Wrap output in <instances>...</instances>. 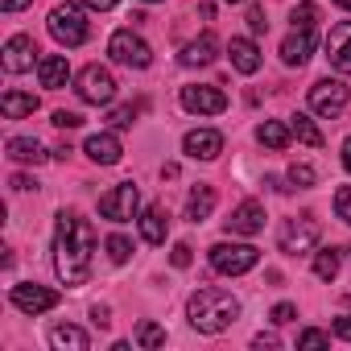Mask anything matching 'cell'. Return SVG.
I'll return each mask as SVG.
<instances>
[{"label": "cell", "instance_id": "cell-6", "mask_svg": "<svg viewBox=\"0 0 351 351\" xmlns=\"http://www.w3.org/2000/svg\"><path fill=\"white\" fill-rule=\"evenodd\" d=\"M261 252L252 244H215L211 248V269L223 277H244L248 269H256Z\"/></svg>", "mask_w": 351, "mask_h": 351}, {"label": "cell", "instance_id": "cell-18", "mask_svg": "<svg viewBox=\"0 0 351 351\" xmlns=\"http://www.w3.org/2000/svg\"><path fill=\"white\" fill-rule=\"evenodd\" d=\"M219 58V38L207 29V34H199L186 50H182V66H211Z\"/></svg>", "mask_w": 351, "mask_h": 351}, {"label": "cell", "instance_id": "cell-31", "mask_svg": "<svg viewBox=\"0 0 351 351\" xmlns=\"http://www.w3.org/2000/svg\"><path fill=\"white\" fill-rule=\"evenodd\" d=\"M104 248H108V261H112V265H124V261L132 256V244H128L124 236H108Z\"/></svg>", "mask_w": 351, "mask_h": 351}, {"label": "cell", "instance_id": "cell-39", "mask_svg": "<svg viewBox=\"0 0 351 351\" xmlns=\"http://www.w3.org/2000/svg\"><path fill=\"white\" fill-rule=\"evenodd\" d=\"M54 124H58V128H79V124H83V116L62 108V112H54Z\"/></svg>", "mask_w": 351, "mask_h": 351}, {"label": "cell", "instance_id": "cell-5", "mask_svg": "<svg viewBox=\"0 0 351 351\" xmlns=\"http://www.w3.org/2000/svg\"><path fill=\"white\" fill-rule=\"evenodd\" d=\"M318 240H322V228H318V219H314V215L285 219V223H281V236H277V244H281V252H285V256H302V252H310Z\"/></svg>", "mask_w": 351, "mask_h": 351}, {"label": "cell", "instance_id": "cell-24", "mask_svg": "<svg viewBox=\"0 0 351 351\" xmlns=\"http://www.w3.org/2000/svg\"><path fill=\"white\" fill-rule=\"evenodd\" d=\"M0 112H5L9 120L34 116V112H38V95H29V91H5V99H0Z\"/></svg>", "mask_w": 351, "mask_h": 351}, {"label": "cell", "instance_id": "cell-42", "mask_svg": "<svg viewBox=\"0 0 351 351\" xmlns=\"http://www.w3.org/2000/svg\"><path fill=\"white\" fill-rule=\"evenodd\" d=\"M79 5H87V9H95V13H108V9L120 5V0H79Z\"/></svg>", "mask_w": 351, "mask_h": 351}, {"label": "cell", "instance_id": "cell-3", "mask_svg": "<svg viewBox=\"0 0 351 351\" xmlns=\"http://www.w3.org/2000/svg\"><path fill=\"white\" fill-rule=\"evenodd\" d=\"M75 91H79V99H83V104L108 108V104L116 99V79H112V71H108V66L91 62V66H83V71H79V79H75Z\"/></svg>", "mask_w": 351, "mask_h": 351}, {"label": "cell", "instance_id": "cell-2", "mask_svg": "<svg viewBox=\"0 0 351 351\" xmlns=\"http://www.w3.org/2000/svg\"><path fill=\"white\" fill-rule=\"evenodd\" d=\"M186 318L199 335H223L236 318H240V298L228 293V289H215V285H203L191 293L186 302Z\"/></svg>", "mask_w": 351, "mask_h": 351}, {"label": "cell", "instance_id": "cell-7", "mask_svg": "<svg viewBox=\"0 0 351 351\" xmlns=\"http://www.w3.org/2000/svg\"><path fill=\"white\" fill-rule=\"evenodd\" d=\"M136 211H141V191L132 182H120L108 195H99V215L112 223H128V219H136Z\"/></svg>", "mask_w": 351, "mask_h": 351}, {"label": "cell", "instance_id": "cell-13", "mask_svg": "<svg viewBox=\"0 0 351 351\" xmlns=\"http://www.w3.org/2000/svg\"><path fill=\"white\" fill-rule=\"evenodd\" d=\"M182 149H186V157H195V161H215V157L223 153V132H215V128H191V132L182 136Z\"/></svg>", "mask_w": 351, "mask_h": 351}, {"label": "cell", "instance_id": "cell-16", "mask_svg": "<svg viewBox=\"0 0 351 351\" xmlns=\"http://www.w3.org/2000/svg\"><path fill=\"white\" fill-rule=\"evenodd\" d=\"M228 232L232 236H256V232H265V207L261 203H240L236 211H232V219H228Z\"/></svg>", "mask_w": 351, "mask_h": 351}, {"label": "cell", "instance_id": "cell-12", "mask_svg": "<svg viewBox=\"0 0 351 351\" xmlns=\"http://www.w3.org/2000/svg\"><path fill=\"white\" fill-rule=\"evenodd\" d=\"M34 62H42L34 38H29V34H13V38L5 42V71H9V75H25Z\"/></svg>", "mask_w": 351, "mask_h": 351}, {"label": "cell", "instance_id": "cell-19", "mask_svg": "<svg viewBox=\"0 0 351 351\" xmlns=\"http://www.w3.org/2000/svg\"><path fill=\"white\" fill-rule=\"evenodd\" d=\"M228 58H232V66H236L240 75H256V71H261V50H256L252 38H232Z\"/></svg>", "mask_w": 351, "mask_h": 351}, {"label": "cell", "instance_id": "cell-8", "mask_svg": "<svg viewBox=\"0 0 351 351\" xmlns=\"http://www.w3.org/2000/svg\"><path fill=\"white\" fill-rule=\"evenodd\" d=\"M108 54H112L116 62H124V66H136V71H145V66L153 62V50H149V42H145L141 34H132V29H120V34H112V42H108Z\"/></svg>", "mask_w": 351, "mask_h": 351}, {"label": "cell", "instance_id": "cell-36", "mask_svg": "<svg viewBox=\"0 0 351 351\" xmlns=\"http://www.w3.org/2000/svg\"><path fill=\"white\" fill-rule=\"evenodd\" d=\"M169 261H173V269H191V261H195V248H191V244H173Z\"/></svg>", "mask_w": 351, "mask_h": 351}, {"label": "cell", "instance_id": "cell-22", "mask_svg": "<svg viewBox=\"0 0 351 351\" xmlns=\"http://www.w3.org/2000/svg\"><path fill=\"white\" fill-rule=\"evenodd\" d=\"M5 149H9V157H13L17 165H42V161H46V149H42L34 136H13Z\"/></svg>", "mask_w": 351, "mask_h": 351}, {"label": "cell", "instance_id": "cell-43", "mask_svg": "<svg viewBox=\"0 0 351 351\" xmlns=\"http://www.w3.org/2000/svg\"><path fill=\"white\" fill-rule=\"evenodd\" d=\"M29 5H34V0H0V9H5V13H21Z\"/></svg>", "mask_w": 351, "mask_h": 351}, {"label": "cell", "instance_id": "cell-46", "mask_svg": "<svg viewBox=\"0 0 351 351\" xmlns=\"http://www.w3.org/2000/svg\"><path fill=\"white\" fill-rule=\"evenodd\" d=\"M343 165H347V173H351V136L343 141Z\"/></svg>", "mask_w": 351, "mask_h": 351}, {"label": "cell", "instance_id": "cell-48", "mask_svg": "<svg viewBox=\"0 0 351 351\" xmlns=\"http://www.w3.org/2000/svg\"><path fill=\"white\" fill-rule=\"evenodd\" d=\"M228 5H244V0H228Z\"/></svg>", "mask_w": 351, "mask_h": 351}, {"label": "cell", "instance_id": "cell-14", "mask_svg": "<svg viewBox=\"0 0 351 351\" xmlns=\"http://www.w3.org/2000/svg\"><path fill=\"white\" fill-rule=\"evenodd\" d=\"M326 58L335 71L351 75V21H339L330 34H326Z\"/></svg>", "mask_w": 351, "mask_h": 351}, {"label": "cell", "instance_id": "cell-33", "mask_svg": "<svg viewBox=\"0 0 351 351\" xmlns=\"http://www.w3.org/2000/svg\"><path fill=\"white\" fill-rule=\"evenodd\" d=\"M289 21H293V29H314V21H318V9H314V5H298Z\"/></svg>", "mask_w": 351, "mask_h": 351}, {"label": "cell", "instance_id": "cell-23", "mask_svg": "<svg viewBox=\"0 0 351 351\" xmlns=\"http://www.w3.org/2000/svg\"><path fill=\"white\" fill-rule=\"evenodd\" d=\"M211 211H215V191L211 186H195L191 199H186V219L203 223V219H211Z\"/></svg>", "mask_w": 351, "mask_h": 351}, {"label": "cell", "instance_id": "cell-47", "mask_svg": "<svg viewBox=\"0 0 351 351\" xmlns=\"http://www.w3.org/2000/svg\"><path fill=\"white\" fill-rule=\"evenodd\" d=\"M335 5H339V9H347V13H351V0H335Z\"/></svg>", "mask_w": 351, "mask_h": 351}, {"label": "cell", "instance_id": "cell-38", "mask_svg": "<svg viewBox=\"0 0 351 351\" xmlns=\"http://www.w3.org/2000/svg\"><path fill=\"white\" fill-rule=\"evenodd\" d=\"M248 29H252V34H265V29H269V21H265V9H261V5H252V9H248Z\"/></svg>", "mask_w": 351, "mask_h": 351}, {"label": "cell", "instance_id": "cell-28", "mask_svg": "<svg viewBox=\"0 0 351 351\" xmlns=\"http://www.w3.org/2000/svg\"><path fill=\"white\" fill-rule=\"evenodd\" d=\"M289 132H293L302 145H310V149H318V145H322V132H318V124H314L310 116H302V112H298V116H289Z\"/></svg>", "mask_w": 351, "mask_h": 351}, {"label": "cell", "instance_id": "cell-35", "mask_svg": "<svg viewBox=\"0 0 351 351\" xmlns=\"http://www.w3.org/2000/svg\"><path fill=\"white\" fill-rule=\"evenodd\" d=\"M136 112H141V108H132V104H128V108H112V116H108V124H112V128H132V120H136Z\"/></svg>", "mask_w": 351, "mask_h": 351}, {"label": "cell", "instance_id": "cell-30", "mask_svg": "<svg viewBox=\"0 0 351 351\" xmlns=\"http://www.w3.org/2000/svg\"><path fill=\"white\" fill-rule=\"evenodd\" d=\"M289 182L306 191V186H314V182H318V173H314V165H306V161H293V165H289Z\"/></svg>", "mask_w": 351, "mask_h": 351}, {"label": "cell", "instance_id": "cell-27", "mask_svg": "<svg viewBox=\"0 0 351 351\" xmlns=\"http://www.w3.org/2000/svg\"><path fill=\"white\" fill-rule=\"evenodd\" d=\"M339 265H343L339 248H318V252H314V277H318V281H335V277H339Z\"/></svg>", "mask_w": 351, "mask_h": 351}, {"label": "cell", "instance_id": "cell-11", "mask_svg": "<svg viewBox=\"0 0 351 351\" xmlns=\"http://www.w3.org/2000/svg\"><path fill=\"white\" fill-rule=\"evenodd\" d=\"M182 108L191 112V116H219L223 108H228V95L219 91V87H182Z\"/></svg>", "mask_w": 351, "mask_h": 351}, {"label": "cell", "instance_id": "cell-9", "mask_svg": "<svg viewBox=\"0 0 351 351\" xmlns=\"http://www.w3.org/2000/svg\"><path fill=\"white\" fill-rule=\"evenodd\" d=\"M347 83H339V79H318L314 87H310V108L318 112V116H339L343 108H347Z\"/></svg>", "mask_w": 351, "mask_h": 351}, {"label": "cell", "instance_id": "cell-26", "mask_svg": "<svg viewBox=\"0 0 351 351\" xmlns=\"http://www.w3.org/2000/svg\"><path fill=\"white\" fill-rule=\"evenodd\" d=\"M289 124H281V120H265L261 128H256V141L265 145V149H285L289 145Z\"/></svg>", "mask_w": 351, "mask_h": 351}, {"label": "cell", "instance_id": "cell-50", "mask_svg": "<svg viewBox=\"0 0 351 351\" xmlns=\"http://www.w3.org/2000/svg\"><path fill=\"white\" fill-rule=\"evenodd\" d=\"M347 252H351V248H347Z\"/></svg>", "mask_w": 351, "mask_h": 351}, {"label": "cell", "instance_id": "cell-34", "mask_svg": "<svg viewBox=\"0 0 351 351\" xmlns=\"http://www.w3.org/2000/svg\"><path fill=\"white\" fill-rule=\"evenodd\" d=\"M335 215L351 228V186H339L335 191Z\"/></svg>", "mask_w": 351, "mask_h": 351}, {"label": "cell", "instance_id": "cell-4", "mask_svg": "<svg viewBox=\"0 0 351 351\" xmlns=\"http://www.w3.org/2000/svg\"><path fill=\"white\" fill-rule=\"evenodd\" d=\"M50 34H54L58 46H83L91 38V25H87V17H83L79 5H58L50 13Z\"/></svg>", "mask_w": 351, "mask_h": 351}, {"label": "cell", "instance_id": "cell-21", "mask_svg": "<svg viewBox=\"0 0 351 351\" xmlns=\"http://www.w3.org/2000/svg\"><path fill=\"white\" fill-rule=\"evenodd\" d=\"M50 347H54V351H87V347H91V339H87V330H83V326L58 322V326L50 330Z\"/></svg>", "mask_w": 351, "mask_h": 351}, {"label": "cell", "instance_id": "cell-25", "mask_svg": "<svg viewBox=\"0 0 351 351\" xmlns=\"http://www.w3.org/2000/svg\"><path fill=\"white\" fill-rule=\"evenodd\" d=\"M165 232H169L165 211H161V207H145V215H141V236H145L149 244H165Z\"/></svg>", "mask_w": 351, "mask_h": 351}, {"label": "cell", "instance_id": "cell-17", "mask_svg": "<svg viewBox=\"0 0 351 351\" xmlns=\"http://www.w3.org/2000/svg\"><path fill=\"white\" fill-rule=\"evenodd\" d=\"M310 54H314V29H293V34L281 42V62H285V66H302Z\"/></svg>", "mask_w": 351, "mask_h": 351}, {"label": "cell", "instance_id": "cell-29", "mask_svg": "<svg viewBox=\"0 0 351 351\" xmlns=\"http://www.w3.org/2000/svg\"><path fill=\"white\" fill-rule=\"evenodd\" d=\"M132 343H136V347H145V351H157V347L165 343V330H161L157 322H149V318H145V322H136Z\"/></svg>", "mask_w": 351, "mask_h": 351}, {"label": "cell", "instance_id": "cell-15", "mask_svg": "<svg viewBox=\"0 0 351 351\" xmlns=\"http://www.w3.org/2000/svg\"><path fill=\"white\" fill-rule=\"evenodd\" d=\"M83 153H87L95 165H116V161L124 157V145H120L116 132H91L87 145H83Z\"/></svg>", "mask_w": 351, "mask_h": 351}, {"label": "cell", "instance_id": "cell-41", "mask_svg": "<svg viewBox=\"0 0 351 351\" xmlns=\"http://www.w3.org/2000/svg\"><path fill=\"white\" fill-rule=\"evenodd\" d=\"M91 322H95V326H108V322H112V310H108V306H91Z\"/></svg>", "mask_w": 351, "mask_h": 351}, {"label": "cell", "instance_id": "cell-32", "mask_svg": "<svg viewBox=\"0 0 351 351\" xmlns=\"http://www.w3.org/2000/svg\"><path fill=\"white\" fill-rule=\"evenodd\" d=\"M298 347H302V351H322V347H330V335L310 326V330H302V335H298Z\"/></svg>", "mask_w": 351, "mask_h": 351}, {"label": "cell", "instance_id": "cell-37", "mask_svg": "<svg viewBox=\"0 0 351 351\" xmlns=\"http://www.w3.org/2000/svg\"><path fill=\"white\" fill-rule=\"evenodd\" d=\"M269 318H273L277 326H285V322H293V318H298V306H293V302H277Z\"/></svg>", "mask_w": 351, "mask_h": 351}, {"label": "cell", "instance_id": "cell-1", "mask_svg": "<svg viewBox=\"0 0 351 351\" xmlns=\"http://www.w3.org/2000/svg\"><path fill=\"white\" fill-rule=\"evenodd\" d=\"M91 256H95V228L83 215L62 211L58 223H54V273H58V281L71 285V289L87 285Z\"/></svg>", "mask_w": 351, "mask_h": 351}, {"label": "cell", "instance_id": "cell-40", "mask_svg": "<svg viewBox=\"0 0 351 351\" xmlns=\"http://www.w3.org/2000/svg\"><path fill=\"white\" fill-rule=\"evenodd\" d=\"M335 335H339L343 343H351V314H343V318H335Z\"/></svg>", "mask_w": 351, "mask_h": 351}, {"label": "cell", "instance_id": "cell-10", "mask_svg": "<svg viewBox=\"0 0 351 351\" xmlns=\"http://www.w3.org/2000/svg\"><path fill=\"white\" fill-rule=\"evenodd\" d=\"M13 306L21 310V314H46V310H54L58 306V293L54 289H46V285H38V281H25V285H13Z\"/></svg>", "mask_w": 351, "mask_h": 351}, {"label": "cell", "instance_id": "cell-49", "mask_svg": "<svg viewBox=\"0 0 351 351\" xmlns=\"http://www.w3.org/2000/svg\"><path fill=\"white\" fill-rule=\"evenodd\" d=\"M145 5H153V0H145Z\"/></svg>", "mask_w": 351, "mask_h": 351}, {"label": "cell", "instance_id": "cell-44", "mask_svg": "<svg viewBox=\"0 0 351 351\" xmlns=\"http://www.w3.org/2000/svg\"><path fill=\"white\" fill-rule=\"evenodd\" d=\"M13 191H38V182L29 178V173H17V178H13Z\"/></svg>", "mask_w": 351, "mask_h": 351}, {"label": "cell", "instance_id": "cell-45", "mask_svg": "<svg viewBox=\"0 0 351 351\" xmlns=\"http://www.w3.org/2000/svg\"><path fill=\"white\" fill-rule=\"evenodd\" d=\"M252 343H256V347H277V343H281V339H277V335H273V330H261V335H256V339H252Z\"/></svg>", "mask_w": 351, "mask_h": 351}, {"label": "cell", "instance_id": "cell-20", "mask_svg": "<svg viewBox=\"0 0 351 351\" xmlns=\"http://www.w3.org/2000/svg\"><path fill=\"white\" fill-rule=\"evenodd\" d=\"M38 79H42V87L58 91V87L71 83V62H66L62 54H46V58L38 62Z\"/></svg>", "mask_w": 351, "mask_h": 351}]
</instances>
